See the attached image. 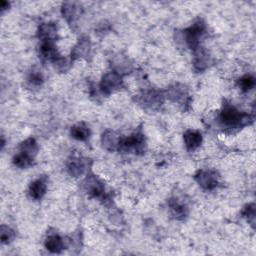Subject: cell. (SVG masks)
<instances>
[{
    "label": "cell",
    "instance_id": "obj_12",
    "mask_svg": "<svg viewBox=\"0 0 256 256\" xmlns=\"http://www.w3.org/2000/svg\"><path fill=\"white\" fill-rule=\"evenodd\" d=\"M61 12L69 24H74L81 13V7L75 2H66L62 5Z\"/></svg>",
    "mask_w": 256,
    "mask_h": 256
},
{
    "label": "cell",
    "instance_id": "obj_25",
    "mask_svg": "<svg viewBox=\"0 0 256 256\" xmlns=\"http://www.w3.org/2000/svg\"><path fill=\"white\" fill-rule=\"evenodd\" d=\"M242 215L247 219V221L254 226V222H255V204L254 203H250L248 205H246L242 211Z\"/></svg>",
    "mask_w": 256,
    "mask_h": 256
},
{
    "label": "cell",
    "instance_id": "obj_10",
    "mask_svg": "<svg viewBox=\"0 0 256 256\" xmlns=\"http://www.w3.org/2000/svg\"><path fill=\"white\" fill-rule=\"evenodd\" d=\"M210 63H211V57L208 51L202 47H198L195 50V54L193 58L194 69L198 72L204 71L205 69L208 68Z\"/></svg>",
    "mask_w": 256,
    "mask_h": 256
},
{
    "label": "cell",
    "instance_id": "obj_7",
    "mask_svg": "<svg viewBox=\"0 0 256 256\" xmlns=\"http://www.w3.org/2000/svg\"><path fill=\"white\" fill-rule=\"evenodd\" d=\"M91 53V42L88 37H81L71 51V61L78 58L88 59Z\"/></svg>",
    "mask_w": 256,
    "mask_h": 256
},
{
    "label": "cell",
    "instance_id": "obj_26",
    "mask_svg": "<svg viewBox=\"0 0 256 256\" xmlns=\"http://www.w3.org/2000/svg\"><path fill=\"white\" fill-rule=\"evenodd\" d=\"M53 64H54L55 68H56L58 71H60V72H65V71H67L68 68L70 67L71 62H70L67 58H64V57H62V56L60 55V56L53 62Z\"/></svg>",
    "mask_w": 256,
    "mask_h": 256
},
{
    "label": "cell",
    "instance_id": "obj_14",
    "mask_svg": "<svg viewBox=\"0 0 256 256\" xmlns=\"http://www.w3.org/2000/svg\"><path fill=\"white\" fill-rule=\"evenodd\" d=\"M183 139L188 151L197 149L202 143V135L197 130H186L183 134Z\"/></svg>",
    "mask_w": 256,
    "mask_h": 256
},
{
    "label": "cell",
    "instance_id": "obj_28",
    "mask_svg": "<svg viewBox=\"0 0 256 256\" xmlns=\"http://www.w3.org/2000/svg\"><path fill=\"white\" fill-rule=\"evenodd\" d=\"M8 7H9V3L7 1H1V2H0V9H1V12H3Z\"/></svg>",
    "mask_w": 256,
    "mask_h": 256
},
{
    "label": "cell",
    "instance_id": "obj_21",
    "mask_svg": "<svg viewBox=\"0 0 256 256\" xmlns=\"http://www.w3.org/2000/svg\"><path fill=\"white\" fill-rule=\"evenodd\" d=\"M19 149H20V152L33 158L34 156H36L38 152V144L34 138H28L20 144Z\"/></svg>",
    "mask_w": 256,
    "mask_h": 256
},
{
    "label": "cell",
    "instance_id": "obj_11",
    "mask_svg": "<svg viewBox=\"0 0 256 256\" xmlns=\"http://www.w3.org/2000/svg\"><path fill=\"white\" fill-rule=\"evenodd\" d=\"M120 140H121L120 135L112 130H106L105 132H103L101 137V143L103 148L110 152H113L119 149Z\"/></svg>",
    "mask_w": 256,
    "mask_h": 256
},
{
    "label": "cell",
    "instance_id": "obj_19",
    "mask_svg": "<svg viewBox=\"0 0 256 256\" xmlns=\"http://www.w3.org/2000/svg\"><path fill=\"white\" fill-rule=\"evenodd\" d=\"M167 97L174 102L183 101L187 97V90L183 85H174V86L168 88Z\"/></svg>",
    "mask_w": 256,
    "mask_h": 256
},
{
    "label": "cell",
    "instance_id": "obj_27",
    "mask_svg": "<svg viewBox=\"0 0 256 256\" xmlns=\"http://www.w3.org/2000/svg\"><path fill=\"white\" fill-rule=\"evenodd\" d=\"M28 81L34 86H39V85L43 83V76L39 71H32L28 77Z\"/></svg>",
    "mask_w": 256,
    "mask_h": 256
},
{
    "label": "cell",
    "instance_id": "obj_22",
    "mask_svg": "<svg viewBox=\"0 0 256 256\" xmlns=\"http://www.w3.org/2000/svg\"><path fill=\"white\" fill-rule=\"evenodd\" d=\"M13 163L15 166H17L19 168H27L32 165L33 158L20 152L13 157Z\"/></svg>",
    "mask_w": 256,
    "mask_h": 256
},
{
    "label": "cell",
    "instance_id": "obj_24",
    "mask_svg": "<svg viewBox=\"0 0 256 256\" xmlns=\"http://www.w3.org/2000/svg\"><path fill=\"white\" fill-rule=\"evenodd\" d=\"M0 235H1V242L3 244H8L15 238L14 230L6 225H2L0 228Z\"/></svg>",
    "mask_w": 256,
    "mask_h": 256
},
{
    "label": "cell",
    "instance_id": "obj_1",
    "mask_svg": "<svg viewBox=\"0 0 256 256\" xmlns=\"http://www.w3.org/2000/svg\"><path fill=\"white\" fill-rule=\"evenodd\" d=\"M250 115L240 112L234 106L225 105L219 114V121L226 129H239L251 121Z\"/></svg>",
    "mask_w": 256,
    "mask_h": 256
},
{
    "label": "cell",
    "instance_id": "obj_6",
    "mask_svg": "<svg viewBox=\"0 0 256 256\" xmlns=\"http://www.w3.org/2000/svg\"><path fill=\"white\" fill-rule=\"evenodd\" d=\"M163 95L157 90H149L139 95L137 101L146 109H157L163 103Z\"/></svg>",
    "mask_w": 256,
    "mask_h": 256
},
{
    "label": "cell",
    "instance_id": "obj_5",
    "mask_svg": "<svg viewBox=\"0 0 256 256\" xmlns=\"http://www.w3.org/2000/svg\"><path fill=\"white\" fill-rule=\"evenodd\" d=\"M218 174L213 170H199L194 178L205 190H213L218 185Z\"/></svg>",
    "mask_w": 256,
    "mask_h": 256
},
{
    "label": "cell",
    "instance_id": "obj_16",
    "mask_svg": "<svg viewBox=\"0 0 256 256\" xmlns=\"http://www.w3.org/2000/svg\"><path fill=\"white\" fill-rule=\"evenodd\" d=\"M40 54L44 59L49 60L52 63L60 56L54 45V41H42V44L40 46Z\"/></svg>",
    "mask_w": 256,
    "mask_h": 256
},
{
    "label": "cell",
    "instance_id": "obj_9",
    "mask_svg": "<svg viewBox=\"0 0 256 256\" xmlns=\"http://www.w3.org/2000/svg\"><path fill=\"white\" fill-rule=\"evenodd\" d=\"M84 188L90 196L100 197L104 193V185L99 178L94 175L88 176L84 181Z\"/></svg>",
    "mask_w": 256,
    "mask_h": 256
},
{
    "label": "cell",
    "instance_id": "obj_15",
    "mask_svg": "<svg viewBox=\"0 0 256 256\" xmlns=\"http://www.w3.org/2000/svg\"><path fill=\"white\" fill-rule=\"evenodd\" d=\"M57 35V27L52 22L42 23L38 28V37L42 41H54Z\"/></svg>",
    "mask_w": 256,
    "mask_h": 256
},
{
    "label": "cell",
    "instance_id": "obj_18",
    "mask_svg": "<svg viewBox=\"0 0 256 256\" xmlns=\"http://www.w3.org/2000/svg\"><path fill=\"white\" fill-rule=\"evenodd\" d=\"M70 135L72 136V138L76 140L86 141L90 136V130L86 125L80 123L71 127Z\"/></svg>",
    "mask_w": 256,
    "mask_h": 256
},
{
    "label": "cell",
    "instance_id": "obj_23",
    "mask_svg": "<svg viewBox=\"0 0 256 256\" xmlns=\"http://www.w3.org/2000/svg\"><path fill=\"white\" fill-rule=\"evenodd\" d=\"M255 85V78L252 75H244L238 80V86L244 92L251 90Z\"/></svg>",
    "mask_w": 256,
    "mask_h": 256
},
{
    "label": "cell",
    "instance_id": "obj_8",
    "mask_svg": "<svg viewBox=\"0 0 256 256\" xmlns=\"http://www.w3.org/2000/svg\"><path fill=\"white\" fill-rule=\"evenodd\" d=\"M88 162L80 157H72L67 162V171L73 177H79L86 171Z\"/></svg>",
    "mask_w": 256,
    "mask_h": 256
},
{
    "label": "cell",
    "instance_id": "obj_2",
    "mask_svg": "<svg viewBox=\"0 0 256 256\" xmlns=\"http://www.w3.org/2000/svg\"><path fill=\"white\" fill-rule=\"evenodd\" d=\"M206 30V26L203 20H196L190 27L183 31L186 44L189 48L196 50L199 47V41L201 37L204 35Z\"/></svg>",
    "mask_w": 256,
    "mask_h": 256
},
{
    "label": "cell",
    "instance_id": "obj_4",
    "mask_svg": "<svg viewBox=\"0 0 256 256\" xmlns=\"http://www.w3.org/2000/svg\"><path fill=\"white\" fill-rule=\"evenodd\" d=\"M122 76L117 71H111L106 73L100 82V89L105 94H110L122 86Z\"/></svg>",
    "mask_w": 256,
    "mask_h": 256
},
{
    "label": "cell",
    "instance_id": "obj_20",
    "mask_svg": "<svg viewBox=\"0 0 256 256\" xmlns=\"http://www.w3.org/2000/svg\"><path fill=\"white\" fill-rule=\"evenodd\" d=\"M44 244H45L46 249L52 253H60L62 251V249L64 248L63 240L57 234L48 235L47 238L45 239Z\"/></svg>",
    "mask_w": 256,
    "mask_h": 256
},
{
    "label": "cell",
    "instance_id": "obj_13",
    "mask_svg": "<svg viewBox=\"0 0 256 256\" xmlns=\"http://www.w3.org/2000/svg\"><path fill=\"white\" fill-rule=\"evenodd\" d=\"M169 208L170 212L174 218L178 220H183L184 218L187 217L188 215V208L186 205L181 203L178 199L176 198H171L169 200Z\"/></svg>",
    "mask_w": 256,
    "mask_h": 256
},
{
    "label": "cell",
    "instance_id": "obj_3",
    "mask_svg": "<svg viewBox=\"0 0 256 256\" xmlns=\"http://www.w3.org/2000/svg\"><path fill=\"white\" fill-rule=\"evenodd\" d=\"M123 152H134L136 154L143 153L145 150V138L140 132H136L130 136L121 138L119 149Z\"/></svg>",
    "mask_w": 256,
    "mask_h": 256
},
{
    "label": "cell",
    "instance_id": "obj_17",
    "mask_svg": "<svg viewBox=\"0 0 256 256\" xmlns=\"http://www.w3.org/2000/svg\"><path fill=\"white\" fill-rule=\"evenodd\" d=\"M46 183L44 180L37 179L33 181L29 186V195L35 200H40L46 193Z\"/></svg>",
    "mask_w": 256,
    "mask_h": 256
}]
</instances>
